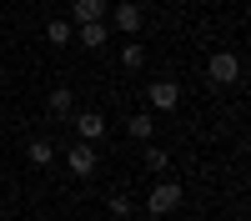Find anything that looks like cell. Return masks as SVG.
<instances>
[{
    "instance_id": "obj_1",
    "label": "cell",
    "mask_w": 251,
    "mask_h": 221,
    "mask_svg": "<svg viewBox=\"0 0 251 221\" xmlns=\"http://www.w3.org/2000/svg\"><path fill=\"white\" fill-rule=\"evenodd\" d=\"M206 75H211L216 86H236V80H241V55H236V50H211Z\"/></svg>"
},
{
    "instance_id": "obj_2",
    "label": "cell",
    "mask_w": 251,
    "mask_h": 221,
    "mask_svg": "<svg viewBox=\"0 0 251 221\" xmlns=\"http://www.w3.org/2000/svg\"><path fill=\"white\" fill-rule=\"evenodd\" d=\"M176 206H181V181H161V186L146 196V211L151 216H171Z\"/></svg>"
},
{
    "instance_id": "obj_3",
    "label": "cell",
    "mask_w": 251,
    "mask_h": 221,
    "mask_svg": "<svg viewBox=\"0 0 251 221\" xmlns=\"http://www.w3.org/2000/svg\"><path fill=\"white\" fill-rule=\"evenodd\" d=\"M66 166H71V176H91L96 171V146L91 141H75V146L66 151Z\"/></svg>"
},
{
    "instance_id": "obj_4",
    "label": "cell",
    "mask_w": 251,
    "mask_h": 221,
    "mask_svg": "<svg viewBox=\"0 0 251 221\" xmlns=\"http://www.w3.org/2000/svg\"><path fill=\"white\" fill-rule=\"evenodd\" d=\"M146 96H151L156 111H176V106H181V86H176V80H156Z\"/></svg>"
},
{
    "instance_id": "obj_5",
    "label": "cell",
    "mask_w": 251,
    "mask_h": 221,
    "mask_svg": "<svg viewBox=\"0 0 251 221\" xmlns=\"http://www.w3.org/2000/svg\"><path fill=\"white\" fill-rule=\"evenodd\" d=\"M75 136L96 146V141L106 136V116H100V111H80V116H75Z\"/></svg>"
},
{
    "instance_id": "obj_6",
    "label": "cell",
    "mask_w": 251,
    "mask_h": 221,
    "mask_svg": "<svg viewBox=\"0 0 251 221\" xmlns=\"http://www.w3.org/2000/svg\"><path fill=\"white\" fill-rule=\"evenodd\" d=\"M80 46L86 50H106V20H86V25H80Z\"/></svg>"
},
{
    "instance_id": "obj_7",
    "label": "cell",
    "mask_w": 251,
    "mask_h": 221,
    "mask_svg": "<svg viewBox=\"0 0 251 221\" xmlns=\"http://www.w3.org/2000/svg\"><path fill=\"white\" fill-rule=\"evenodd\" d=\"M25 156H30V166H50V161H55V146H50L46 136H35L30 146H25Z\"/></svg>"
},
{
    "instance_id": "obj_8",
    "label": "cell",
    "mask_w": 251,
    "mask_h": 221,
    "mask_svg": "<svg viewBox=\"0 0 251 221\" xmlns=\"http://www.w3.org/2000/svg\"><path fill=\"white\" fill-rule=\"evenodd\" d=\"M116 25H121L126 35H136V30H141V5H131V0L116 5Z\"/></svg>"
},
{
    "instance_id": "obj_9",
    "label": "cell",
    "mask_w": 251,
    "mask_h": 221,
    "mask_svg": "<svg viewBox=\"0 0 251 221\" xmlns=\"http://www.w3.org/2000/svg\"><path fill=\"white\" fill-rule=\"evenodd\" d=\"M71 15L80 20V25H86V20H106V5H100V0H75Z\"/></svg>"
},
{
    "instance_id": "obj_10",
    "label": "cell",
    "mask_w": 251,
    "mask_h": 221,
    "mask_svg": "<svg viewBox=\"0 0 251 221\" xmlns=\"http://www.w3.org/2000/svg\"><path fill=\"white\" fill-rule=\"evenodd\" d=\"M126 131H131L136 141H151V136H156V121H151V116H146V111H136L131 121H126Z\"/></svg>"
},
{
    "instance_id": "obj_11",
    "label": "cell",
    "mask_w": 251,
    "mask_h": 221,
    "mask_svg": "<svg viewBox=\"0 0 251 221\" xmlns=\"http://www.w3.org/2000/svg\"><path fill=\"white\" fill-rule=\"evenodd\" d=\"M71 106H75V91H71V86H55V91H50V111H55V116H71Z\"/></svg>"
},
{
    "instance_id": "obj_12",
    "label": "cell",
    "mask_w": 251,
    "mask_h": 221,
    "mask_svg": "<svg viewBox=\"0 0 251 221\" xmlns=\"http://www.w3.org/2000/svg\"><path fill=\"white\" fill-rule=\"evenodd\" d=\"M46 35H50V46H71V20H50V25H46Z\"/></svg>"
},
{
    "instance_id": "obj_13",
    "label": "cell",
    "mask_w": 251,
    "mask_h": 221,
    "mask_svg": "<svg viewBox=\"0 0 251 221\" xmlns=\"http://www.w3.org/2000/svg\"><path fill=\"white\" fill-rule=\"evenodd\" d=\"M141 60H146V50H141V40H131V46L121 50V66H126V71H141Z\"/></svg>"
},
{
    "instance_id": "obj_14",
    "label": "cell",
    "mask_w": 251,
    "mask_h": 221,
    "mask_svg": "<svg viewBox=\"0 0 251 221\" xmlns=\"http://www.w3.org/2000/svg\"><path fill=\"white\" fill-rule=\"evenodd\" d=\"M106 211H111V216H131L136 206H131V196H126V191H116V196L106 201Z\"/></svg>"
},
{
    "instance_id": "obj_15",
    "label": "cell",
    "mask_w": 251,
    "mask_h": 221,
    "mask_svg": "<svg viewBox=\"0 0 251 221\" xmlns=\"http://www.w3.org/2000/svg\"><path fill=\"white\" fill-rule=\"evenodd\" d=\"M166 161H171V156H166L161 146H146V166H151V171H166Z\"/></svg>"
},
{
    "instance_id": "obj_16",
    "label": "cell",
    "mask_w": 251,
    "mask_h": 221,
    "mask_svg": "<svg viewBox=\"0 0 251 221\" xmlns=\"http://www.w3.org/2000/svg\"><path fill=\"white\" fill-rule=\"evenodd\" d=\"M91 221H106V216H91Z\"/></svg>"
}]
</instances>
